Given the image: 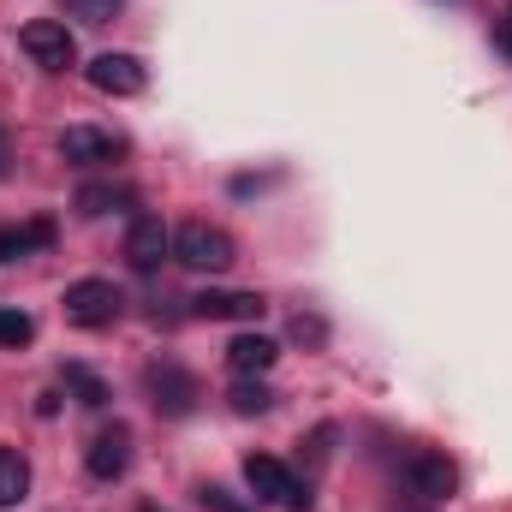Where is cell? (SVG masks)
I'll use <instances>...</instances> for the list:
<instances>
[{
	"label": "cell",
	"instance_id": "6da1fadb",
	"mask_svg": "<svg viewBox=\"0 0 512 512\" xmlns=\"http://www.w3.org/2000/svg\"><path fill=\"white\" fill-rule=\"evenodd\" d=\"M173 256L185 268H197V274H221V268H233V233L209 227V221H185L173 233Z\"/></svg>",
	"mask_w": 512,
	"mask_h": 512
},
{
	"label": "cell",
	"instance_id": "7a4b0ae2",
	"mask_svg": "<svg viewBox=\"0 0 512 512\" xmlns=\"http://www.w3.org/2000/svg\"><path fill=\"white\" fill-rule=\"evenodd\" d=\"M245 483H251L256 501H274V507H286V512H310V489H304L274 453H251V459H245Z\"/></svg>",
	"mask_w": 512,
	"mask_h": 512
},
{
	"label": "cell",
	"instance_id": "3957f363",
	"mask_svg": "<svg viewBox=\"0 0 512 512\" xmlns=\"http://www.w3.org/2000/svg\"><path fill=\"white\" fill-rule=\"evenodd\" d=\"M18 48H24L42 72H66V66L78 60V42H72L66 18H30V24L18 30Z\"/></svg>",
	"mask_w": 512,
	"mask_h": 512
},
{
	"label": "cell",
	"instance_id": "277c9868",
	"mask_svg": "<svg viewBox=\"0 0 512 512\" xmlns=\"http://www.w3.org/2000/svg\"><path fill=\"white\" fill-rule=\"evenodd\" d=\"M60 304H66V316H72L78 328H108V322L120 316V304H126V298H120V286H114V280H96V274H90V280H72Z\"/></svg>",
	"mask_w": 512,
	"mask_h": 512
},
{
	"label": "cell",
	"instance_id": "5b68a950",
	"mask_svg": "<svg viewBox=\"0 0 512 512\" xmlns=\"http://www.w3.org/2000/svg\"><path fill=\"white\" fill-rule=\"evenodd\" d=\"M167 256H173L167 221H161V215H131V227H126V262L131 268H137V274H155Z\"/></svg>",
	"mask_w": 512,
	"mask_h": 512
},
{
	"label": "cell",
	"instance_id": "8992f818",
	"mask_svg": "<svg viewBox=\"0 0 512 512\" xmlns=\"http://www.w3.org/2000/svg\"><path fill=\"white\" fill-rule=\"evenodd\" d=\"M149 393H155V411H161V417H191L197 399H203L197 376L179 370V364H149Z\"/></svg>",
	"mask_w": 512,
	"mask_h": 512
},
{
	"label": "cell",
	"instance_id": "52a82bcc",
	"mask_svg": "<svg viewBox=\"0 0 512 512\" xmlns=\"http://www.w3.org/2000/svg\"><path fill=\"white\" fill-rule=\"evenodd\" d=\"M60 155H66V161H78V167H102V161L126 155V137L96 131V126H66V131H60Z\"/></svg>",
	"mask_w": 512,
	"mask_h": 512
},
{
	"label": "cell",
	"instance_id": "ba28073f",
	"mask_svg": "<svg viewBox=\"0 0 512 512\" xmlns=\"http://www.w3.org/2000/svg\"><path fill=\"white\" fill-rule=\"evenodd\" d=\"M90 84H96L102 96H137V90L149 84V72H143L137 54H96V60H90Z\"/></svg>",
	"mask_w": 512,
	"mask_h": 512
},
{
	"label": "cell",
	"instance_id": "9c48e42d",
	"mask_svg": "<svg viewBox=\"0 0 512 512\" xmlns=\"http://www.w3.org/2000/svg\"><path fill=\"white\" fill-rule=\"evenodd\" d=\"M405 483H411L423 501H453V489H459V471H453L441 453H411V459H405Z\"/></svg>",
	"mask_w": 512,
	"mask_h": 512
},
{
	"label": "cell",
	"instance_id": "30bf717a",
	"mask_svg": "<svg viewBox=\"0 0 512 512\" xmlns=\"http://www.w3.org/2000/svg\"><path fill=\"white\" fill-rule=\"evenodd\" d=\"M84 465H90V477L96 483H120L131 471V435L114 423V429H102L96 441H90V453H84Z\"/></svg>",
	"mask_w": 512,
	"mask_h": 512
},
{
	"label": "cell",
	"instance_id": "8fae6325",
	"mask_svg": "<svg viewBox=\"0 0 512 512\" xmlns=\"http://www.w3.org/2000/svg\"><path fill=\"white\" fill-rule=\"evenodd\" d=\"M268 304L256 298V292H197L191 298V316H203V322H256Z\"/></svg>",
	"mask_w": 512,
	"mask_h": 512
},
{
	"label": "cell",
	"instance_id": "7c38bea8",
	"mask_svg": "<svg viewBox=\"0 0 512 512\" xmlns=\"http://www.w3.org/2000/svg\"><path fill=\"white\" fill-rule=\"evenodd\" d=\"M274 358H280V346H274L268 334H239V340L227 346V364H233L239 376H268Z\"/></svg>",
	"mask_w": 512,
	"mask_h": 512
},
{
	"label": "cell",
	"instance_id": "4fadbf2b",
	"mask_svg": "<svg viewBox=\"0 0 512 512\" xmlns=\"http://www.w3.org/2000/svg\"><path fill=\"white\" fill-rule=\"evenodd\" d=\"M131 191L126 185H108V179H90V185H78V197H72V209L84 215V221H96V215H108V209H126Z\"/></svg>",
	"mask_w": 512,
	"mask_h": 512
},
{
	"label": "cell",
	"instance_id": "5bb4252c",
	"mask_svg": "<svg viewBox=\"0 0 512 512\" xmlns=\"http://www.w3.org/2000/svg\"><path fill=\"white\" fill-rule=\"evenodd\" d=\"M30 495V465L18 447H0V507H24Z\"/></svg>",
	"mask_w": 512,
	"mask_h": 512
},
{
	"label": "cell",
	"instance_id": "9a60e30c",
	"mask_svg": "<svg viewBox=\"0 0 512 512\" xmlns=\"http://www.w3.org/2000/svg\"><path fill=\"white\" fill-rule=\"evenodd\" d=\"M66 387L78 393V405H90V411H102L114 393H108V382L96 376V370H84V364H66Z\"/></svg>",
	"mask_w": 512,
	"mask_h": 512
},
{
	"label": "cell",
	"instance_id": "2e32d148",
	"mask_svg": "<svg viewBox=\"0 0 512 512\" xmlns=\"http://www.w3.org/2000/svg\"><path fill=\"white\" fill-rule=\"evenodd\" d=\"M268 405H274V387H268V382L245 376V382L233 387V411H239V417H262Z\"/></svg>",
	"mask_w": 512,
	"mask_h": 512
},
{
	"label": "cell",
	"instance_id": "e0dca14e",
	"mask_svg": "<svg viewBox=\"0 0 512 512\" xmlns=\"http://www.w3.org/2000/svg\"><path fill=\"white\" fill-rule=\"evenodd\" d=\"M30 340H36V322H30L24 310H0V346H6V352H24Z\"/></svg>",
	"mask_w": 512,
	"mask_h": 512
},
{
	"label": "cell",
	"instance_id": "ac0fdd59",
	"mask_svg": "<svg viewBox=\"0 0 512 512\" xmlns=\"http://www.w3.org/2000/svg\"><path fill=\"white\" fill-rule=\"evenodd\" d=\"M197 507H203V512H256L251 501H239V495H233V489H221V483H203V489H197Z\"/></svg>",
	"mask_w": 512,
	"mask_h": 512
},
{
	"label": "cell",
	"instance_id": "d6986e66",
	"mask_svg": "<svg viewBox=\"0 0 512 512\" xmlns=\"http://www.w3.org/2000/svg\"><path fill=\"white\" fill-rule=\"evenodd\" d=\"M30 251H36L30 227H0V262H24Z\"/></svg>",
	"mask_w": 512,
	"mask_h": 512
},
{
	"label": "cell",
	"instance_id": "ffe728a7",
	"mask_svg": "<svg viewBox=\"0 0 512 512\" xmlns=\"http://www.w3.org/2000/svg\"><path fill=\"white\" fill-rule=\"evenodd\" d=\"M66 6H72L84 24H108V18L120 12V0H66Z\"/></svg>",
	"mask_w": 512,
	"mask_h": 512
},
{
	"label": "cell",
	"instance_id": "44dd1931",
	"mask_svg": "<svg viewBox=\"0 0 512 512\" xmlns=\"http://www.w3.org/2000/svg\"><path fill=\"white\" fill-rule=\"evenodd\" d=\"M30 227V239H36V251H48L54 245V221H24Z\"/></svg>",
	"mask_w": 512,
	"mask_h": 512
},
{
	"label": "cell",
	"instance_id": "7402d4cb",
	"mask_svg": "<svg viewBox=\"0 0 512 512\" xmlns=\"http://www.w3.org/2000/svg\"><path fill=\"white\" fill-rule=\"evenodd\" d=\"M292 334H298V340H322V322H310V316H298V322H292Z\"/></svg>",
	"mask_w": 512,
	"mask_h": 512
},
{
	"label": "cell",
	"instance_id": "603a6c76",
	"mask_svg": "<svg viewBox=\"0 0 512 512\" xmlns=\"http://www.w3.org/2000/svg\"><path fill=\"white\" fill-rule=\"evenodd\" d=\"M495 48L512 60V18H501V24H495Z\"/></svg>",
	"mask_w": 512,
	"mask_h": 512
},
{
	"label": "cell",
	"instance_id": "cb8c5ba5",
	"mask_svg": "<svg viewBox=\"0 0 512 512\" xmlns=\"http://www.w3.org/2000/svg\"><path fill=\"white\" fill-rule=\"evenodd\" d=\"M6 173H12V131L0 126V179H6Z\"/></svg>",
	"mask_w": 512,
	"mask_h": 512
},
{
	"label": "cell",
	"instance_id": "d4e9b609",
	"mask_svg": "<svg viewBox=\"0 0 512 512\" xmlns=\"http://www.w3.org/2000/svg\"><path fill=\"white\" fill-rule=\"evenodd\" d=\"M143 512H161V507H143Z\"/></svg>",
	"mask_w": 512,
	"mask_h": 512
}]
</instances>
